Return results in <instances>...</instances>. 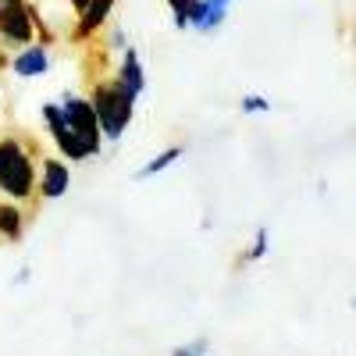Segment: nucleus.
Here are the masks:
<instances>
[{"label":"nucleus","mask_w":356,"mask_h":356,"mask_svg":"<svg viewBox=\"0 0 356 356\" xmlns=\"http://www.w3.org/2000/svg\"><path fill=\"white\" fill-rule=\"evenodd\" d=\"M189 4H193V0H168V8H171V15H175V18L182 15V11H186Z\"/></svg>","instance_id":"nucleus-17"},{"label":"nucleus","mask_w":356,"mask_h":356,"mask_svg":"<svg viewBox=\"0 0 356 356\" xmlns=\"http://www.w3.org/2000/svg\"><path fill=\"white\" fill-rule=\"evenodd\" d=\"M57 104H61L68 125H72L75 139L82 143V150L89 154V161L100 157V154H104V132H100L97 111H93V104H89V97H86V93H75V89H65Z\"/></svg>","instance_id":"nucleus-3"},{"label":"nucleus","mask_w":356,"mask_h":356,"mask_svg":"<svg viewBox=\"0 0 356 356\" xmlns=\"http://www.w3.org/2000/svg\"><path fill=\"white\" fill-rule=\"evenodd\" d=\"M68 189H72V164L65 157L43 154V161H40V203L65 200Z\"/></svg>","instance_id":"nucleus-5"},{"label":"nucleus","mask_w":356,"mask_h":356,"mask_svg":"<svg viewBox=\"0 0 356 356\" xmlns=\"http://www.w3.org/2000/svg\"><path fill=\"white\" fill-rule=\"evenodd\" d=\"M0 122H4V104H0Z\"/></svg>","instance_id":"nucleus-20"},{"label":"nucleus","mask_w":356,"mask_h":356,"mask_svg":"<svg viewBox=\"0 0 356 356\" xmlns=\"http://www.w3.org/2000/svg\"><path fill=\"white\" fill-rule=\"evenodd\" d=\"M186 157V146L182 143H175V146H164L161 154H154L150 161H146L139 171H136V182H150V178H157V175H164L168 168H175L178 161Z\"/></svg>","instance_id":"nucleus-10"},{"label":"nucleus","mask_w":356,"mask_h":356,"mask_svg":"<svg viewBox=\"0 0 356 356\" xmlns=\"http://www.w3.org/2000/svg\"><path fill=\"white\" fill-rule=\"evenodd\" d=\"M267 253H271V228L267 225H260L257 232H253V243L235 257V271H239V267H246V264H257V260H264Z\"/></svg>","instance_id":"nucleus-11"},{"label":"nucleus","mask_w":356,"mask_h":356,"mask_svg":"<svg viewBox=\"0 0 356 356\" xmlns=\"http://www.w3.org/2000/svg\"><path fill=\"white\" fill-rule=\"evenodd\" d=\"M107 50H114V54H125L129 50V36H125V29L122 25H111V33H107V43H104Z\"/></svg>","instance_id":"nucleus-14"},{"label":"nucleus","mask_w":356,"mask_h":356,"mask_svg":"<svg viewBox=\"0 0 356 356\" xmlns=\"http://www.w3.org/2000/svg\"><path fill=\"white\" fill-rule=\"evenodd\" d=\"M33 282V267H22V271L11 278V289H22V285H29Z\"/></svg>","instance_id":"nucleus-15"},{"label":"nucleus","mask_w":356,"mask_h":356,"mask_svg":"<svg viewBox=\"0 0 356 356\" xmlns=\"http://www.w3.org/2000/svg\"><path fill=\"white\" fill-rule=\"evenodd\" d=\"M65 4H68V8L75 11V18H79V15H82V11L89 8V0H65Z\"/></svg>","instance_id":"nucleus-18"},{"label":"nucleus","mask_w":356,"mask_h":356,"mask_svg":"<svg viewBox=\"0 0 356 356\" xmlns=\"http://www.w3.org/2000/svg\"><path fill=\"white\" fill-rule=\"evenodd\" d=\"M89 104L97 111V122H100V132H104V143H122L125 132L132 129V118H136V97L129 89L118 82L114 75L107 79H97L93 89H89Z\"/></svg>","instance_id":"nucleus-2"},{"label":"nucleus","mask_w":356,"mask_h":356,"mask_svg":"<svg viewBox=\"0 0 356 356\" xmlns=\"http://www.w3.org/2000/svg\"><path fill=\"white\" fill-rule=\"evenodd\" d=\"M40 146L22 132H0V200L22 207L40 203Z\"/></svg>","instance_id":"nucleus-1"},{"label":"nucleus","mask_w":356,"mask_h":356,"mask_svg":"<svg viewBox=\"0 0 356 356\" xmlns=\"http://www.w3.org/2000/svg\"><path fill=\"white\" fill-rule=\"evenodd\" d=\"M239 111H243V114H267V111H271V100L260 97V93H246V97L239 100Z\"/></svg>","instance_id":"nucleus-13"},{"label":"nucleus","mask_w":356,"mask_h":356,"mask_svg":"<svg viewBox=\"0 0 356 356\" xmlns=\"http://www.w3.org/2000/svg\"><path fill=\"white\" fill-rule=\"evenodd\" d=\"M22 4H29V0H0V18H8V15L18 11Z\"/></svg>","instance_id":"nucleus-16"},{"label":"nucleus","mask_w":356,"mask_h":356,"mask_svg":"<svg viewBox=\"0 0 356 356\" xmlns=\"http://www.w3.org/2000/svg\"><path fill=\"white\" fill-rule=\"evenodd\" d=\"M118 0H89V8L75 18V29H72V40L75 43H89L100 29H107V18L114 11Z\"/></svg>","instance_id":"nucleus-6"},{"label":"nucleus","mask_w":356,"mask_h":356,"mask_svg":"<svg viewBox=\"0 0 356 356\" xmlns=\"http://www.w3.org/2000/svg\"><path fill=\"white\" fill-rule=\"evenodd\" d=\"M114 79L122 82L136 100L146 93V72H143V57H139V50H136V47H129V50L122 54V65H118Z\"/></svg>","instance_id":"nucleus-9"},{"label":"nucleus","mask_w":356,"mask_h":356,"mask_svg":"<svg viewBox=\"0 0 356 356\" xmlns=\"http://www.w3.org/2000/svg\"><path fill=\"white\" fill-rule=\"evenodd\" d=\"M353 314H356V296H353Z\"/></svg>","instance_id":"nucleus-21"},{"label":"nucleus","mask_w":356,"mask_h":356,"mask_svg":"<svg viewBox=\"0 0 356 356\" xmlns=\"http://www.w3.org/2000/svg\"><path fill=\"white\" fill-rule=\"evenodd\" d=\"M11 72L18 79H40L50 72V47L43 43H33V47H25L11 57Z\"/></svg>","instance_id":"nucleus-8"},{"label":"nucleus","mask_w":356,"mask_h":356,"mask_svg":"<svg viewBox=\"0 0 356 356\" xmlns=\"http://www.w3.org/2000/svg\"><path fill=\"white\" fill-rule=\"evenodd\" d=\"M33 218V207H22L11 200H0V243H22V235Z\"/></svg>","instance_id":"nucleus-7"},{"label":"nucleus","mask_w":356,"mask_h":356,"mask_svg":"<svg viewBox=\"0 0 356 356\" xmlns=\"http://www.w3.org/2000/svg\"><path fill=\"white\" fill-rule=\"evenodd\" d=\"M353 43H356V33H353Z\"/></svg>","instance_id":"nucleus-22"},{"label":"nucleus","mask_w":356,"mask_h":356,"mask_svg":"<svg viewBox=\"0 0 356 356\" xmlns=\"http://www.w3.org/2000/svg\"><path fill=\"white\" fill-rule=\"evenodd\" d=\"M211 4H218V8H228V4H232V0H211Z\"/></svg>","instance_id":"nucleus-19"},{"label":"nucleus","mask_w":356,"mask_h":356,"mask_svg":"<svg viewBox=\"0 0 356 356\" xmlns=\"http://www.w3.org/2000/svg\"><path fill=\"white\" fill-rule=\"evenodd\" d=\"M40 118H43V129H47V136H50V143H54L57 157H65L68 164L89 161V154L82 150V143L75 139V132H72V125H68V118H65L61 104H57V100H47V104L40 107Z\"/></svg>","instance_id":"nucleus-4"},{"label":"nucleus","mask_w":356,"mask_h":356,"mask_svg":"<svg viewBox=\"0 0 356 356\" xmlns=\"http://www.w3.org/2000/svg\"><path fill=\"white\" fill-rule=\"evenodd\" d=\"M171 356H211V339L207 335H196L193 342H182V346H175Z\"/></svg>","instance_id":"nucleus-12"}]
</instances>
